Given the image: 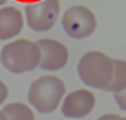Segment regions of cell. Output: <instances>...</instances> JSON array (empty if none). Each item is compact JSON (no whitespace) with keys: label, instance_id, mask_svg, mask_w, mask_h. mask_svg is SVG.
<instances>
[{"label":"cell","instance_id":"7c38bea8","mask_svg":"<svg viewBox=\"0 0 126 120\" xmlns=\"http://www.w3.org/2000/svg\"><path fill=\"white\" fill-rule=\"evenodd\" d=\"M9 96V87L4 81H0V105H4V101H7Z\"/></svg>","mask_w":126,"mask_h":120},{"label":"cell","instance_id":"6da1fadb","mask_svg":"<svg viewBox=\"0 0 126 120\" xmlns=\"http://www.w3.org/2000/svg\"><path fill=\"white\" fill-rule=\"evenodd\" d=\"M0 62L11 74H24L40 67V48L36 41L21 38L9 41L0 52Z\"/></svg>","mask_w":126,"mask_h":120},{"label":"cell","instance_id":"8992f818","mask_svg":"<svg viewBox=\"0 0 126 120\" xmlns=\"http://www.w3.org/2000/svg\"><path fill=\"white\" fill-rule=\"evenodd\" d=\"M95 101H97L95 94L90 89H86V87L74 89L64 96V99L61 103V113L71 120L83 118L93 111Z\"/></svg>","mask_w":126,"mask_h":120},{"label":"cell","instance_id":"2e32d148","mask_svg":"<svg viewBox=\"0 0 126 120\" xmlns=\"http://www.w3.org/2000/svg\"><path fill=\"white\" fill-rule=\"evenodd\" d=\"M5 2H7V0H0V7H4V5H5Z\"/></svg>","mask_w":126,"mask_h":120},{"label":"cell","instance_id":"ba28073f","mask_svg":"<svg viewBox=\"0 0 126 120\" xmlns=\"http://www.w3.org/2000/svg\"><path fill=\"white\" fill-rule=\"evenodd\" d=\"M24 28V16L12 5L0 7V40H12Z\"/></svg>","mask_w":126,"mask_h":120},{"label":"cell","instance_id":"4fadbf2b","mask_svg":"<svg viewBox=\"0 0 126 120\" xmlns=\"http://www.w3.org/2000/svg\"><path fill=\"white\" fill-rule=\"evenodd\" d=\"M117 118V115H114V113H105V115H100L97 120H116Z\"/></svg>","mask_w":126,"mask_h":120},{"label":"cell","instance_id":"8fae6325","mask_svg":"<svg viewBox=\"0 0 126 120\" xmlns=\"http://www.w3.org/2000/svg\"><path fill=\"white\" fill-rule=\"evenodd\" d=\"M114 101L123 111H126V89H123L119 93H114Z\"/></svg>","mask_w":126,"mask_h":120},{"label":"cell","instance_id":"52a82bcc","mask_svg":"<svg viewBox=\"0 0 126 120\" xmlns=\"http://www.w3.org/2000/svg\"><path fill=\"white\" fill-rule=\"evenodd\" d=\"M36 45L40 48V69L55 72L66 67L69 60V50L64 43L52 38H43L38 40Z\"/></svg>","mask_w":126,"mask_h":120},{"label":"cell","instance_id":"7a4b0ae2","mask_svg":"<svg viewBox=\"0 0 126 120\" xmlns=\"http://www.w3.org/2000/svg\"><path fill=\"white\" fill-rule=\"evenodd\" d=\"M112 62L114 58H110L104 52H98V50L86 52L79 58L78 67H76L81 82L86 87L105 91L112 79V67H114Z\"/></svg>","mask_w":126,"mask_h":120},{"label":"cell","instance_id":"5b68a950","mask_svg":"<svg viewBox=\"0 0 126 120\" xmlns=\"http://www.w3.org/2000/svg\"><path fill=\"white\" fill-rule=\"evenodd\" d=\"M62 29L67 36L74 40H85L92 36L97 29V17L95 14L85 5H73L69 7L61 17Z\"/></svg>","mask_w":126,"mask_h":120},{"label":"cell","instance_id":"30bf717a","mask_svg":"<svg viewBox=\"0 0 126 120\" xmlns=\"http://www.w3.org/2000/svg\"><path fill=\"white\" fill-rule=\"evenodd\" d=\"M112 64H114V67H112V79H110V84L107 86L105 91H110L114 94V93H119V91L126 89V60L114 58Z\"/></svg>","mask_w":126,"mask_h":120},{"label":"cell","instance_id":"5bb4252c","mask_svg":"<svg viewBox=\"0 0 126 120\" xmlns=\"http://www.w3.org/2000/svg\"><path fill=\"white\" fill-rule=\"evenodd\" d=\"M0 120H7V118H5V113H4L2 110H0Z\"/></svg>","mask_w":126,"mask_h":120},{"label":"cell","instance_id":"3957f363","mask_svg":"<svg viewBox=\"0 0 126 120\" xmlns=\"http://www.w3.org/2000/svg\"><path fill=\"white\" fill-rule=\"evenodd\" d=\"M66 96V84L57 76H42L35 79L28 91V101L38 113L55 111Z\"/></svg>","mask_w":126,"mask_h":120},{"label":"cell","instance_id":"277c9868","mask_svg":"<svg viewBox=\"0 0 126 120\" xmlns=\"http://www.w3.org/2000/svg\"><path fill=\"white\" fill-rule=\"evenodd\" d=\"M61 14L59 0H36L24 7V19L30 29L36 33H45L52 29Z\"/></svg>","mask_w":126,"mask_h":120},{"label":"cell","instance_id":"e0dca14e","mask_svg":"<svg viewBox=\"0 0 126 120\" xmlns=\"http://www.w3.org/2000/svg\"><path fill=\"white\" fill-rule=\"evenodd\" d=\"M116 120H126V117H117Z\"/></svg>","mask_w":126,"mask_h":120},{"label":"cell","instance_id":"9a60e30c","mask_svg":"<svg viewBox=\"0 0 126 120\" xmlns=\"http://www.w3.org/2000/svg\"><path fill=\"white\" fill-rule=\"evenodd\" d=\"M19 2H26V4H30V2H36V0H19Z\"/></svg>","mask_w":126,"mask_h":120},{"label":"cell","instance_id":"9c48e42d","mask_svg":"<svg viewBox=\"0 0 126 120\" xmlns=\"http://www.w3.org/2000/svg\"><path fill=\"white\" fill-rule=\"evenodd\" d=\"M2 111L5 113L7 120H35V111L31 110V106L21 101L7 103Z\"/></svg>","mask_w":126,"mask_h":120}]
</instances>
